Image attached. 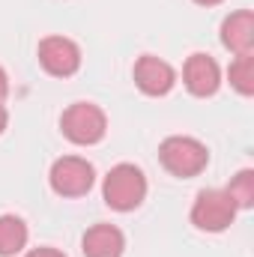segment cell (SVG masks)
Instances as JSON below:
<instances>
[{
	"label": "cell",
	"mask_w": 254,
	"mask_h": 257,
	"mask_svg": "<svg viewBox=\"0 0 254 257\" xmlns=\"http://www.w3.org/2000/svg\"><path fill=\"white\" fill-rule=\"evenodd\" d=\"M24 257H66V254L63 251H57V248H48V245H45V248H33V251H27Z\"/></svg>",
	"instance_id": "obj_14"
},
{
	"label": "cell",
	"mask_w": 254,
	"mask_h": 257,
	"mask_svg": "<svg viewBox=\"0 0 254 257\" xmlns=\"http://www.w3.org/2000/svg\"><path fill=\"white\" fill-rule=\"evenodd\" d=\"M227 81H230V87L239 96H251L254 93V51L233 57V63L227 69Z\"/></svg>",
	"instance_id": "obj_12"
},
{
	"label": "cell",
	"mask_w": 254,
	"mask_h": 257,
	"mask_svg": "<svg viewBox=\"0 0 254 257\" xmlns=\"http://www.w3.org/2000/svg\"><path fill=\"white\" fill-rule=\"evenodd\" d=\"M236 203L227 197L224 189H203L191 203V224L203 233H221L236 218Z\"/></svg>",
	"instance_id": "obj_4"
},
{
	"label": "cell",
	"mask_w": 254,
	"mask_h": 257,
	"mask_svg": "<svg viewBox=\"0 0 254 257\" xmlns=\"http://www.w3.org/2000/svg\"><path fill=\"white\" fill-rule=\"evenodd\" d=\"M60 128H63L66 141L78 147H93L108 135V117L93 102H72L60 117Z\"/></svg>",
	"instance_id": "obj_3"
},
{
	"label": "cell",
	"mask_w": 254,
	"mask_h": 257,
	"mask_svg": "<svg viewBox=\"0 0 254 257\" xmlns=\"http://www.w3.org/2000/svg\"><path fill=\"white\" fill-rule=\"evenodd\" d=\"M102 197L111 209L117 212H132L144 203L147 197V177L138 165H114L108 174H105V183H102Z\"/></svg>",
	"instance_id": "obj_2"
},
{
	"label": "cell",
	"mask_w": 254,
	"mask_h": 257,
	"mask_svg": "<svg viewBox=\"0 0 254 257\" xmlns=\"http://www.w3.org/2000/svg\"><path fill=\"white\" fill-rule=\"evenodd\" d=\"M224 192L236 203V209H251L254 206V171L251 168H242L239 174H233Z\"/></svg>",
	"instance_id": "obj_13"
},
{
	"label": "cell",
	"mask_w": 254,
	"mask_h": 257,
	"mask_svg": "<svg viewBox=\"0 0 254 257\" xmlns=\"http://www.w3.org/2000/svg\"><path fill=\"white\" fill-rule=\"evenodd\" d=\"M132 75H135V87L144 96H168L177 87V69L156 54H141L135 60Z\"/></svg>",
	"instance_id": "obj_7"
},
{
	"label": "cell",
	"mask_w": 254,
	"mask_h": 257,
	"mask_svg": "<svg viewBox=\"0 0 254 257\" xmlns=\"http://www.w3.org/2000/svg\"><path fill=\"white\" fill-rule=\"evenodd\" d=\"M81 251L84 257H123L126 251V236L117 224H93L87 227L84 239H81Z\"/></svg>",
	"instance_id": "obj_9"
},
{
	"label": "cell",
	"mask_w": 254,
	"mask_h": 257,
	"mask_svg": "<svg viewBox=\"0 0 254 257\" xmlns=\"http://www.w3.org/2000/svg\"><path fill=\"white\" fill-rule=\"evenodd\" d=\"M159 162L171 177L191 180L209 165V150L203 141L189 135H171L159 144Z\"/></svg>",
	"instance_id": "obj_1"
},
{
	"label": "cell",
	"mask_w": 254,
	"mask_h": 257,
	"mask_svg": "<svg viewBox=\"0 0 254 257\" xmlns=\"http://www.w3.org/2000/svg\"><path fill=\"white\" fill-rule=\"evenodd\" d=\"M51 192L60 197H84L96 183V168L81 156H63L48 171Z\"/></svg>",
	"instance_id": "obj_5"
},
{
	"label": "cell",
	"mask_w": 254,
	"mask_h": 257,
	"mask_svg": "<svg viewBox=\"0 0 254 257\" xmlns=\"http://www.w3.org/2000/svg\"><path fill=\"white\" fill-rule=\"evenodd\" d=\"M6 126H9V111H6V105L0 102V135L6 132Z\"/></svg>",
	"instance_id": "obj_16"
},
{
	"label": "cell",
	"mask_w": 254,
	"mask_h": 257,
	"mask_svg": "<svg viewBox=\"0 0 254 257\" xmlns=\"http://www.w3.org/2000/svg\"><path fill=\"white\" fill-rule=\"evenodd\" d=\"M183 84L191 96L197 99H206V96H215L218 87H221V69L218 63L203 54V51H194L191 57H186V66H183Z\"/></svg>",
	"instance_id": "obj_8"
},
{
	"label": "cell",
	"mask_w": 254,
	"mask_h": 257,
	"mask_svg": "<svg viewBox=\"0 0 254 257\" xmlns=\"http://www.w3.org/2000/svg\"><path fill=\"white\" fill-rule=\"evenodd\" d=\"M221 45L230 54H248V51H254V12L251 9L230 12L221 21Z\"/></svg>",
	"instance_id": "obj_10"
},
{
	"label": "cell",
	"mask_w": 254,
	"mask_h": 257,
	"mask_svg": "<svg viewBox=\"0 0 254 257\" xmlns=\"http://www.w3.org/2000/svg\"><path fill=\"white\" fill-rule=\"evenodd\" d=\"M27 239H30V230H27L24 218H18L12 212L0 215V257L21 254L24 245H27Z\"/></svg>",
	"instance_id": "obj_11"
},
{
	"label": "cell",
	"mask_w": 254,
	"mask_h": 257,
	"mask_svg": "<svg viewBox=\"0 0 254 257\" xmlns=\"http://www.w3.org/2000/svg\"><path fill=\"white\" fill-rule=\"evenodd\" d=\"M197 6H218V3H224V0H194Z\"/></svg>",
	"instance_id": "obj_17"
},
{
	"label": "cell",
	"mask_w": 254,
	"mask_h": 257,
	"mask_svg": "<svg viewBox=\"0 0 254 257\" xmlns=\"http://www.w3.org/2000/svg\"><path fill=\"white\" fill-rule=\"evenodd\" d=\"M39 66L54 78H72L81 69V48L69 36H45L36 48Z\"/></svg>",
	"instance_id": "obj_6"
},
{
	"label": "cell",
	"mask_w": 254,
	"mask_h": 257,
	"mask_svg": "<svg viewBox=\"0 0 254 257\" xmlns=\"http://www.w3.org/2000/svg\"><path fill=\"white\" fill-rule=\"evenodd\" d=\"M6 96H9V75H6V69L0 66V102H6Z\"/></svg>",
	"instance_id": "obj_15"
}]
</instances>
